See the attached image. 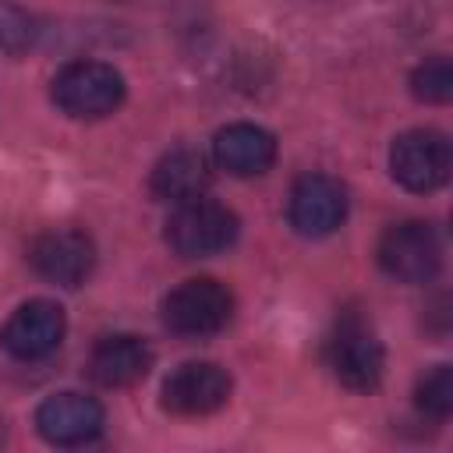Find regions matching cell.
<instances>
[{
	"label": "cell",
	"instance_id": "6da1fadb",
	"mask_svg": "<svg viewBox=\"0 0 453 453\" xmlns=\"http://www.w3.org/2000/svg\"><path fill=\"white\" fill-rule=\"evenodd\" d=\"M124 99V78L113 64L103 60H71L53 78V103L78 120L106 117Z\"/></svg>",
	"mask_w": 453,
	"mask_h": 453
},
{
	"label": "cell",
	"instance_id": "7a4b0ae2",
	"mask_svg": "<svg viewBox=\"0 0 453 453\" xmlns=\"http://www.w3.org/2000/svg\"><path fill=\"white\" fill-rule=\"evenodd\" d=\"M234 237H237V216L205 195L180 202L166 219V244L180 258L216 255V251L230 248Z\"/></svg>",
	"mask_w": 453,
	"mask_h": 453
},
{
	"label": "cell",
	"instance_id": "3957f363",
	"mask_svg": "<svg viewBox=\"0 0 453 453\" xmlns=\"http://www.w3.org/2000/svg\"><path fill=\"white\" fill-rule=\"evenodd\" d=\"M234 315V297L219 280L198 276L184 280L163 297V322L177 336H209L219 333Z\"/></svg>",
	"mask_w": 453,
	"mask_h": 453
},
{
	"label": "cell",
	"instance_id": "277c9868",
	"mask_svg": "<svg viewBox=\"0 0 453 453\" xmlns=\"http://www.w3.org/2000/svg\"><path fill=\"white\" fill-rule=\"evenodd\" d=\"M379 265L400 283H428L442 265V241L432 223L407 219L379 237Z\"/></svg>",
	"mask_w": 453,
	"mask_h": 453
},
{
	"label": "cell",
	"instance_id": "5b68a950",
	"mask_svg": "<svg viewBox=\"0 0 453 453\" xmlns=\"http://www.w3.org/2000/svg\"><path fill=\"white\" fill-rule=\"evenodd\" d=\"M326 361L347 389H375L386 365L382 343L375 340L368 322L357 315H343L336 322L333 336L326 340Z\"/></svg>",
	"mask_w": 453,
	"mask_h": 453
},
{
	"label": "cell",
	"instance_id": "8992f818",
	"mask_svg": "<svg viewBox=\"0 0 453 453\" xmlns=\"http://www.w3.org/2000/svg\"><path fill=\"white\" fill-rule=\"evenodd\" d=\"M389 170H393V180H400L407 191L425 195L442 188L453 170V152L446 134L428 127L403 131L389 149Z\"/></svg>",
	"mask_w": 453,
	"mask_h": 453
},
{
	"label": "cell",
	"instance_id": "52a82bcc",
	"mask_svg": "<svg viewBox=\"0 0 453 453\" xmlns=\"http://www.w3.org/2000/svg\"><path fill=\"white\" fill-rule=\"evenodd\" d=\"M28 262L42 280L60 283V287H78L88 280V273L96 265V248H92L88 234L57 226V230L39 234L28 244Z\"/></svg>",
	"mask_w": 453,
	"mask_h": 453
},
{
	"label": "cell",
	"instance_id": "ba28073f",
	"mask_svg": "<svg viewBox=\"0 0 453 453\" xmlns=\"http://www.w3.org/2000/svg\"><path fill=\"white\" fill-rule=\"evenodd\" d=\"M64 329H67L64 308L35 297V301H25L21 308H14V315L0 329V343L18 361H39L60 347Z\"/></svg>",
	"mask_w": 453,
	"mask_h": 453
},
{
	"label": "cell",
	"instance_id": "9c48e42d",
	"mask_svg": "<svg viewBox=\"0 0 453 453\" xmlns=\"http://www.w3.org/2000/svg\"><path fill=\"white\" fill-rule=\"evenodd\" d=\"M230 375L212 361H188L163 382V407L180 418H202L226 403Z\"/></svg>",
	"mask_w": 453,
	"mask_h": 453
},
{
	"label": "cell",
	"instance_id": "30bf717a",
	"mask_svg": "<svg viewBox=\"0 0 453 453\" xmlns=\"http://www.w3.org/2000/svg\"><path fill=\"white\" fill-rule=\"evenodd\" d=\"M290 226L304 237L333 234L347 216V188L329 173H308L290 191Z\"/></svg>",
	"mask_w": 453,
	"mask_h": 453
},
{
	"label": "cell",
	"instance_id": "8fae6325",
	"mask_svg": "<svg viewBox=\"0 0 453 453\" xmlns=\"http://www.w3.org/2000/svg\"><path fill=\"white\" fill-rule=\"evenodd\" d=\"M35 428L53 446H78L99 435L103 407L85 393H53L35 411Z\"/></svg>",
	"mask_w": 453,
	"mask_h": 453
},
{
	"label": "cell",
	"instance_id": "7c38bea8",
	"mask_svg": "<svg viewBox=\"0 0 453 453\" xmlns=\"http://www.w3.org/2000/svg\"><path fill=\"white\" fill-rule=\"evenodd\" d=\"M149 368H152V347L142 336H131V333L103 336L92 347V357H88L92 379L99 386H110V389H120V386H131V382L145 379Z\"/></svg>",
	"mask_w": 453,
	"mask_h": 453
},
{
	"label": "cell",
	"instance_id": "4fadbf2b",
	"mask_svg": "<svg viewBox=\"0 0 453 453\" xmlns=\"http://www.w3.org/2000/svg\"><path fill=\"white\" fill-rule=\"evenodd\" d=\"M212 156L234 177H258L276 159V138L258 124H230L216 134Z\"/></svg>",
	"mask_w": 453,
	"mask_h": 453
},
{
	"label": "cell",
	"instance_id": "5bb4252c",
	"mask_svg": "<svg viewBox=\"0 0 453 453\" xmlns=\"http://www.w3.org/2000/svg\"><path fill=\"white\" fill-rule=\"evenodd\" d=\"M212 173H209V163L202 152L195 149H173L166 152L156 170H152V195L156 198H166V202H191V198H202L205 188H209Z\"/></svg>",
	"mask_w": 453,
	"mask_h": 453
},
{
	"label": "cell",
	"instance_id": "9a60e30c",
	"mask_svg": "<svg viewBox=\"0 0 453 453\" xmlns=\"http://www.w3.org/2000/svg\"><path fill=\"white\" fill-rule=\"evenodd\" d=\"M411 92L425 103H446L453 96V64L449 57H432L414 67L411 74Z\"/></svg>",
	"mask_w": 453,
	"mask_h": 453
},
{
	"label": "cell",
	"instance_id": "2e32d148",
	"mask_svg": "<svg viewBox=\"0 0 453 453\" xmlns=\"http://www.w3.org/2000/svg\"><path fill=\"white\" fill-rule=\"evenodd\" d=\"M418 407L435 418H446L453 411V368L449 365H435L418 382Z\"/></svg>",
	"mask_w": 453,
	"mask_h": 453
}]
</instances>
